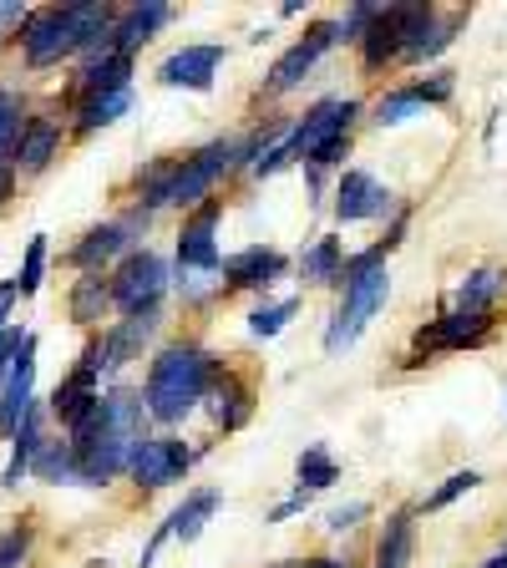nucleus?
<instances>
[{"mask_svg": "<svg viewBox=\"0 0 507 568\" xmlns=\"http://www.w3.org/2000/svg\"><path fill=\"white\" fill-rule=\"evenodd\" d=\"M148 406H142V390L112 386L102 390V402L82 416V422L67 432L71 452H77V477L82 487H107L118 483L122 473H132L142 442H148Z\"/></svg>", "mask_w": 507, "mask_h": 568, "instance_id": "f257e3e1", "label": "nucleus"}, {"mask_svg": "<svg viewBox=\"0 0 507 568\" xmlns=\"http://www.w3.org/2000/svg\"><path fill=\"white\" fill-rule=\"evenodd\" d=\"M254 148L249 138H213L203 142L199 153L189 158H163V163H148L138 173V209L158 213V209H203L213 199V189L224 183L234 168H249Z\"/></svg>", "mask_w": 507, "mask_h": 568, "instance_id": "f03ea898", "label": "nucleus"}, {"mask_svg": "<svg viewBox=\"0 0 507 568\" xmlns=\"http://www.w3.org/2000/svg\"><path fill=\"white\" fill-rule=\"evenodd\" d=\"M219 371L224 366H219L203 345H189V341L163 345V351L153 355V366H148V381H142V406H148L153 422L178 426L203 396H209Z\"/></svg>", "mask_w": 507, "mask_h": 568, "instance_id": "7ed1b4c3", "label": "nucleus"}, {"mask_svg": "<svg viewBox=\"0 0 507 568\" xmlns=\"http://www.w3.org/2000/svg\"><path fill=\"white\" fill-rule=\"evenodd\" d=\"M386 295H391L386 264H371V270H345L341 274V310H335L331 331H325V351H331V355L351 351V345L366 335L371 320H376V310L386 305Z\"/></svg>", "mask_w": 507, "mask_h": 568, "instance_id": "20e7f679", "label": "nucleus"}, {"mask_svg": "<svg viewBox=\"0 0 507 568\" xmlns=\"http://www.w3.org/2000/svg\"><path fill=\"white\" fill-rule=\"evenodd\" d=\"M112 284V310L122 315H153L168 295V264L158 260L153 248H132L118 270L107 274Z\"/></svg>", "mask_w": 507, "mask_h": 568, "instance_id": "39448f33", "label": "nucleus"}, {"mask_svg": "<svg viewBox=\"0 0 507 568\" xmlns=\"http://www.w3.org/2000/svg\"><path fill=\"white\" fill-rule=\"evenodd\" d=\"M355 118H361V102H351V97H325V102H315L305 118L290 128V163H315L331 142L351 138Z\"/></svg>", "mask_w": 507, "mask_h": 568, "instance_id": "423d86ee", "label": "nucleus"}, {"mask_svg": "<svg viewBox=\"0 0 507 568\" xmlns=\"http://www.w3.org/2000/svg\"><path fill=\"white\" fill-rule=\"evenodd\" d=\"M142 229H148V213H142V209H132L128 219H112V224L87 229V234L71 244L67 264H71V270H82V274H102L107 264L118 270V264L128 260L132 248H138V234H142Z\"/></svg>", "mask_w": 507, "mask_h": 568, "instance_id": "0eeeda50", "label": "nucleus"}, {"mask_svg": "<svg viewBox=\"0 0 507 568\" xmlns=\"http://www.w3.org/2000/svg\"><path fill=\"white\" fill-rule=\"evenodd\" d=\"M341 41H345V26H341V21H320V26H310V31L295 41V47H290V51H284V57L270 67V82H264V92H270V97L295 92V87L305 82L310 71L320 67V57H325L331 47H341Z\"/></svg>", "mask_w": 507, "mask_h": 568, "instance_id": "6e6552de", "label": "nucleus"}, {"mask_svg": "<svg viewBox=\"0 0 507 568\" xmlns=\"http://www.w3.org/2000/svg\"><path fill=\"white\" fill-rule=\"evenodd\" d=\"M219 219H224V199H209L203 209H193L183 219L178 234V270L183 274H219L224 270V248H219Z\"/></svg>", "mask_w": 507, "mask_h": 568, "instance_id": "1a4fd4ad", "label": "nucleus"}, {"mask_svg": "<svg viewBox=\"0 0 507 568\" xmlns=\"http://www.w3.org/2000/svg\"><path fill=\"white\" fill-rule=\"evenodd\" d=\"M396 213V193L371 178L366 168H345L341 183H335V219L341 224H366V219H386Z\"/></svg>", "mask_w": 507, "mask_h": 568, "instance_id": "9d476101", "label": "nucleus"}, {"mask_svg": "<svg viewBox=\"0 0 507 568\" xmlns=\"http://www.w3.org/2000/svg\"><path fill=\"white\" fill-rule=\"evenodd\" d=\"M193 457H199V452H193L189 442H178V437H148L128 477L138 487H148V493H158V487L183 483V477H189V467H193Z\"/></svg>", "mask_w": 507, "mask_h": 568, "instance_id": "9b49d317", "label": "nucleus"}, {"mask_svg": "<svg viewBox=\"0 0 507 568\" xmlns=\"http://www.w3.org/2000/svg\"><path fill=\"white\" fill-rule=\"evenodd\" d=\"M487 341H493V315H462V310H452V315L422 325L412 345H416V361H422V355H442V351H477Z\"/></svg>", "mask_w": 507, "mask_h": 568, "instance_id": "f8f14e48", "label": "nucleus"}, {"mask_svg": "<svg viewBox=\"0 0 507 568\" xmlns=\"http://www.w3.org/2000/svg\"><path fill=\"white\" fill-rule=\"evenodd\" d=\"M173 21V6L168 0H138V6H122L118 21H112V31H107V41L97 51H122V57H138L148 41H153L163 26ZM92 51V57H97Z\"/></svg>", "mask_w": 507, "mask_h": 568, "instance_id": "ddd939ff", "label": "nucleus"}, {"mask_svg": "<svg viewBox=\"0 0 507 568\" xmlns=\"http://www.w3.org/2000/svg\"><path fill=\"white\" fill-rule=\"evenodd\" d=\"M158 325H163V315H128L118 320V325H102V335H92L97 341V355H102V376H118L128 361H138L142 345L158 335Z\"/></svg>", "mask_w": 507, "mask_h": 568, "instance_id": "4468645a", "label": "nucleus"}, {"mask_svg": "<svg viewBox=\"0 0 507 568\" xmlns=\"http://www.w3.org/2000/svg\"><path fill=\"white\" fill-rule=\"evenodd\" d=\"M229 51L219 41H203V47H178L173 57H163L158 67V82L163 87H183V92H209L219 67H224Z\"/></svg>", "mask_w": 507, "mask_h": 568, "instance_id": "2eb2a0df", "label": "nucleus"}, {"mask_svg": "<svg viewBox=\"0 0 507 568\" xmlns=\"http://www.w3.org/2000/svg\"><path fill=\"white\" fill-rule=\"evenodd\" d=\"M284 270H290V260H284L280 248L249 244V248H239V254H229V260H224L219 284H224V290H270Z\"/></svg>", "mask_w": 507, "mask_h": 568, "instance_id": "dca6fc26", "label": "nucleus"}, {"mask_svg": "<svg viewBox=\"0 0 507 568\" xmlns=\"http://www.w3.org/2000/svg\"><path fill=\"white\" fill-rule=\"evenodd\" d=\"M31 406H36V335L26 341L16 371L6 376V386H0V437H16L21 422L31 416Z\"/></svg>", "mask_w": 507, "mask_h": 568, "instance_id": "f3484780", "label": "nucleus"}, {"mask_svg": "<svg viewBox=\"0 0 507 568\" xmlns=\"http://www.w3.org/2000/svg\"><path fill=\"white\" fill-rule=\"evenodd\" d=\"M57 153H61V122L57 118H26L21 138H16L11 168L16 173H47Z\"/></svg>", "mask_w": 507, "mask_h": 568, "instance_id": "a211bd4d", "label": "nucleus"}, {"mask_svg": "<svg viewBox=\"0 0 507 568\" xmlns=\"http://www.w3.org/2000/svg\"><path fill=\"white\" fill-rule=\"evenodd\" d=\"M203 402H209L213 426H224V432H239V426H244L249 416H254V390H249L244 381L234 376V371H219Z\"/></svg>", "mask_w": 507, "mask_h": 568, "instance_id": "6ab92c4d", "label": "nucleus"}, {"mask_svg": "<svg viewBox=\"0 0 507 568\" xmlns=\"http://www.w3.org/2000/svg\"><path fill=\"white\" fill-rule=\"evenodd\" d=\"M412 554H416V523L412 513H391L376 532V554H371V568H412Z\"/></svg>", "mask_w": 507, "mask_h": 568, "instance_id": "aec40b11", "label": "nucleus"}, {"mask_svg": "<svg viewBox=\"0 0 507 568\" xmlns=\"http://www.w3.org/2000/svg\"><path fill=\"white\" fill-rule=\"evenodd\" d=\"M128 87H132V57H122V51H97V57H87L82 77H77V92L82 97L128 92Z\"/></svg>", "mask_w": 507, "mask_h": 568, "instance_id": "412c9836", "label": "nucleus"}, {"mask_svg": "<svg viewBox=\"0 0 507 568\" xmlns=\"http://www.w3.org/2000/svg\"><path fill=\"white\" fill-rule=\"evenodd\" d=\"M341 274H345V244L335 234L315 239V244L300 254V280L315 284V290H335V284H341Z\"/></svg>", "mask_w": 507, "mask_h": 568, "instance_id": "4be33fe9", "label": "nucleus"}, {"mask_svg": "<svg viewBox=\"0 0 507 568\" xmlns=\"http://www.w3.org/2000/svg\"><path fill=\"white\" fill-rule=\"evenodd\" d=\"M67 310H71V320H77V325L97 331V325L107 320V310H112V284H107V274H82V280L71 284Z\"/></svg>", "mask_w": 507, "mask_h": 568, "instance_id": "5701e85b", "label": "nucleus"}, {"mask_svg": "<svg viewBox=\"0 0 507 568\" xmlns=\"http://www.w3.org/2000/svg\"><path fill=\"white\" fill-rule=\"evenodd\" d=\"M41 406H31V416L21 422V432L11 437V462H6V473H0V487H21V477H31V462L36 452H41V442H47V432H41Z\"/></svg>", "mask_w": 507, "mask_h": 568, "instance_id": "b1692460", "label": "nucleus"}, {"mask_svg": "<svg viewBox=\"0 0 507 568\" xmlns=\"http://www.w3.org/2000/svg\"><path fill=\"white\" fill-rule=\"evenodd\" d=\"M219 508H224V493H219V487H193V493L183 497V508H173L168 528H173L178 544H193L203 532V523H209Z\"/></svg>", "mask_w": 507, "mask_h": 568, "instance_id": "393cba45", "label": "nucleus"}, {"mask_svg": "<svg viewBox=\"0 0 507 568\" xmlns=\"http://www.w3.org/2000/svg\"><path fill=\"white\" fill-rule=\"evenodd\" d=\"M503 290H507V274L497 270V264H483V270H473L457 284V310L462 315H493Z\"/></svg>", "mask_w": 507, "mask_h": 568, "instance_id": "a878e982", "label": "nucleus"}, {"mask_svg": "<svg viewBox=\"0 0 507 568\" xmlns=\"http://www.w3.org/2000/svg\"><path fill=\"white\" fill-rule=\"evenodd\" d=\"M132 102H138V97H132V87H128V92L82 97V102H77V112H71V128H77V132H102V128H112L118 118H128Z\"/></svg>", "mask_w": 507, "mask_h": 568, "instance_id": "bb28decb", "label": "nucleus"}, {"mask_svg": "<svg viewBox=\"0 0 507 568\" xmlns=\"http://www.w3.org/2000/svg\"><path fill=\"white\" fill-rule=\"evenodd\" d=\"M31 477H36V483H47V487L82 483V477H77V452H71V442L67 437H47V442H41V452H36V462H31Z\"/></svg>", "mask_w": 507, "mask_h": 568, "instance_id": "cd10ccee", "label": "nucleus"}, {"mask_svg": "<svg viewBox=\"0 0 507 568\" xmlns=\"http://www.w3.org/2000/svg\"><path fill=\"white\" fill-rule=\"evenodd\" d=\"M412 118H426V102L412 92V82L376 97V106H371V122H376V128H402V122H412Z\"/></svg>", "mask_w": 507, "mask_h": 568, "instance_id": "c85d7f7f", "label": "nucleus"}, {"mask_svg": "<svg viewBox=\"0 0 507 568\" xmlns=\"http://www.w3.org/2000/svg\"><path fill=\"white\" fill-rule=\"evenodd\" d=\"M295 477H300V493H325V487L341 483V467H335V457L325 447H305L295 462Z\"/></svg>", "mask_w": 507, "mask_h": 568, "instance_id": "c756f323", "label": "nucleus"}, {"mask_svg": "<svg viewBox=\"0 0 507 568\" xmlns=\"http://www.w3.org/2000/svg\"><path fill=\"white\" fill-rule=\"evenodd\" d=\"M21 128H26V102H21V92L0 87V163H11Z\"/></svg>", "mask_w": 507, "mask_h": 568, "instance_id": "7c9ffc66", "label": "nucleus"}, {"mask_svg": "<svg viewBox=\"0 0 507 568\" xmlns=\"http://www.w3.org/2000/svg\"><path fill=\"white\" fill-rule=\"evenodd\" d=\"M300 300H280V305H260L254 315H249V335H260V341H270V335H280L290 320H295Z\"/></svg>", "mask_w": 507, "mask_h": 568, "instance_id": "2f4dec72", "label": "nucleus"}, {"mask_svg": "<svg viewBox=\"0 0 507 568\" xmlns=\"http://www.w3.org/2000/svg\"><path fill=\"white\" fill-rule=\"evenodd\" d=\"M41 280H47V234H36L31 244H26V260H21V274H16V290H21V295H36V290H41Z\"/></svg>", "mask_w": 507, "mask_h": 568, "instance_id": "473e14b6", "label": "nucleus"}, {"mask_svg": "<svg viewBox=\"0 0 507 568\" xmlns=\"http://www.w3.org/2000/svg\"><path fill=\"white\" fill-rule=\"evenodd\" d=\"M26 558H31V523H16L0 532V568H21Z\"/></svg>", "mask_w": 507, "mask_h": 568, "instance_id": "72a5a7b5", "label": "nucleus"}, {"mask_svg": "<svg viewBox=\"0 0 507 568\" xmlns=\"http://www.w3.org/2000/svg\"><path fill=\"white\" fill-rule=\"evenodd\" d=\"M477 483H483V477H477V473H452L447 483L437 487V493H426V503H422V508H426V513H442V508H447V503H457L462 493H473Z\"/></svg>", "mask_w": 507, "mask_h": 568, "instance_id": "f704fd0d", "label": "nucleus"}, {"mask_svg": "<svg viewBox=\"0 0 507 568\" xmlns=\"http://www.w3.org/2000/svg\"><path fill=\"white\" fill-rule=\"evenodd\" d=\"M26 341H31V331H21V325H11V331H0V386H6V376L16 371V361H21Z\"/></svg>", "mask_w": 507, "mask_h": 568, "instance_id": "c9c22d12", "label": "nucleus"}, {"mask_svg": "<svg viewBox=\"0 0 507 568\" xmlns=\"http://www.w3.org/2000/svg\"><path fill=\"white\" fill-rule=\"evenodd\" d=\"M31 21V11H26V6H0V41H11V36H21V26Z\"/></svg>", "mask_w": 507, "mask_h": 568, "instance_id": "e433bc0d", "label": "nucleus"}, {"mask_svg": "<svg viewBox=\"0 0 507 568\" xmlns=\"http://www.w3.org/2000/svg\"><path fill=\"white\" fill-rule=\"evenodd\" d=\"M366 503H351V508H335L331 513V518H325V528H331V532H351L355 528V523H361V518H366Z\"/></svg>", "mask_w": 507, "mask_h": 568, "instance_id": "4c0bfd02", "label": "nucleus"}, {"mask_svg": "<svg viewBox=\"0 0 507 568\" xmlns=\"http://www.w3.org/2000/svg\"><path fill=\"white\" fill-rule=\"evenodd\" d=\"M16 295H21V290H16V280L0 284V331H11V305H16Z\"/></svg>", "mask_w": 507, "mask_h": 568, "instance_id": "58836bf2", "label": "nucleus"}, {"mask_svg": "<svg viewBox=\"0 0 507 568\" xmlns=\"http://www.w3.org/2000/svg\"><path fill=\"white\" fill-rule=\"evenodd\" d=\"M305 503H310V493H295L290 503H280V508L270 513V523H284V518H295V513H305Z\"/></svg>", "mask_w": 507, "mask_h": 568, "instance_id": "ea45409f", "label": "nucleus"}, {"mask_svg": "<svg viewBox=\"0 0 507 568\" xmlns=\"http://www.w3.org/2000/svg\"><path fill=\"white\" fill-rule=\"evenodd\" d=\"M11 193H16V168H11V163H0V203L11 199Z\"/></svg>", "mask_w": 507, "mask_h": 568, "instance_id": "a19ab883", "label": "nucleus"}, {"mask_svg": "<svg viewBox=\"0 0 507 568\" xmlns=\"http://www.w3.org/2000/svg\"><path fill=\"white\" fill-rule=\"evenodd\" d=\"M300 568H351L345 558H310V564H300Z\"/></svg>", "mask_w": 507, "mask_h": 568, "instance_id": "79ce46f5", "label": "nucleus"}, {"mask_svg": "<svg viewBox=\"0 0 507 568\" xmlns=\"http://www.w3.org/2000/svg\"><path fill=\"white\" fill-rule=\"evenodd\" d=\"M477 568H507V548H503L497 558H487V564H477Z\"/></svg>", "mask_w": 507, "mask_h": 568, "instance_id": "37998d69", "label": "nucleus"}, {"mask_svg": "<svg viewBox=\"0 0 507 568\" xmlns=\"http://www.w3.org/2000/svg\"><path fill=\"white\" fill-rule=\"evenodd\" d=\"M270 568H300V564H270Z\"/></svg>", "mask_w": 507, "mask_h": 568, "instance_id": "c03bdc74", "label": "nucleus"}]
</instances>
